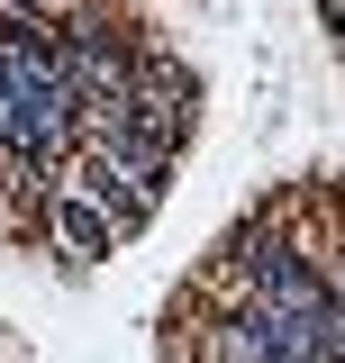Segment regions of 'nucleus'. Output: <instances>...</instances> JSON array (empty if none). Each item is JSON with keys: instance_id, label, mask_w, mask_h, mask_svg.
Instances as JSON below:
<instances>
[{"instance_id": "f257e3e1", "label": "nucleus", "mask_w": 345, "mask_h": 363, "mask_svg": "<svg viewBox=\"0 0 345 363\" xmlns=\"http://www.w3.org/2000/svg\"><path fill=\"white\" fill-rule=\"evenodd\" d=\"M45 227H55L64 255H109V245H119V218L91 200L82 182H55V191H45Z\"/></svg>"}, {"instance_id": "39448f33", "label": "nucleus", "mask_w": 345, "mask_h": 363, "mask_svg": "<svg viewBox=\"0 0 345 363\" xmlns=\"http://www.w3.org/2000/svg\"><path fill=\"white\" fill-rule=\"evenodd\" d=\"M327 281H336V309H345V245L327 255Z\"/></svg>"}, {"instance_id": "7ed1b4c3", "label": "nucleus", "mask_w": 345, "mask_h": 363, "mask_svg": "<svg viewBox=\"0 0 345 363\" xmlns=\"http://www.w3.org/2000/svg\"><path fill=\"white\" fill-rule=\"evenodd\" d=\"M0 191H28V173H18V155H9V136H0Z\"/></svg>"}, {"instance_id": "f03ea898", "label": "nucleus", "mask_w": 345, "mask_h": 363, "mask_svg": "<svg viewBox=\"0 0 345 363\" xmlns=\"http://www.w3.org/2000/svg\"><path fill=\"white\" fill-rule=\"evenodd\" d=\"M73 9H91V0H0V18H73Z\"/></svg>"}, {"instance_id": "20e7f679", "label": "nucleus", "mask_w": 345, "mask_h": 363, "mask_svg": "<svg viewBox=\"0 0 345 363\" xmlns=\"http://www.w3.org/2000/svg\"><path fill=\"white\" fill-rule=\"evenodd\" d=\"M318 18H327V37H345V0H318Z\"/></svg>"}]
</instances>
